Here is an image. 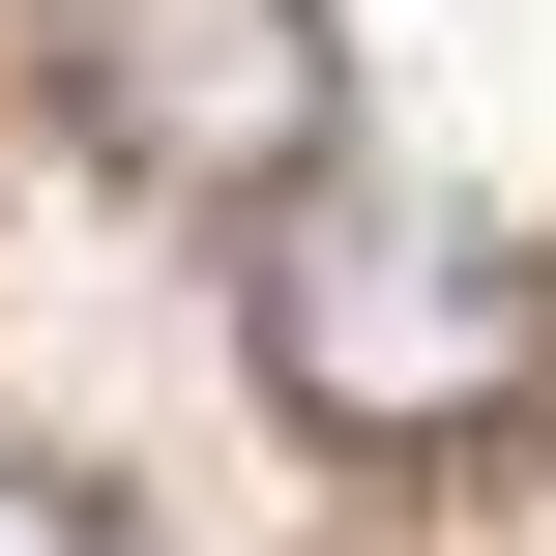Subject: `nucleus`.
<instances>
[{
	"instance_id": "1",
	"label": "nucleus",
	"mask_w": 556,
	"mask_h": 556,
	"mask_svg": "<svg viewBox=\"0 0 556 556\" xmlns=\"http://www.w3.org/2000/svg\"><path fill=\"white\" fill-rule=\"evenodd\" d=\"M235 323H264V381L352 469H440V440H528L556 410V235L469 205V176H264Z\"/></svg>"
},
{
	"instance_id": "2",
	"label": "nucleus",
	"mask_w": 556,
	"mask_h": 556,
	"mask_svg": "<svg viewBox=\"0 0 556 556\" xmlns=\"http://www.w3.org/2000/svg\"><path fill=\"white\" fill-rule=\"evenodd\" d=\"M88 117L176 205H264L323 147V0H88Z\"/></svg>"
},
{
	"instance_id": "3",
	"label": "nucleus",
	"mask_w": 556,
	"mask_h": 556,
	"mask_svg": "<svg viewBox=\"0 0 556 556\" xmlns=\"http://www.w3.org/2000/svg\"><path fill=\"white\" fill-rule=\"evenodd\" d=\"M0 556H117V528H88V498H59V469H0Z\"/></svg>"
}]
</instances>
